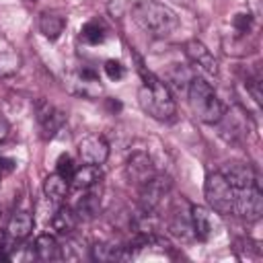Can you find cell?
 I'll use <instances>...</instances> for the list:
<instances>
[{"mask_svg": "<svg viewBox=\"0 0 263 263\" xmlns=\"http://www.w3.org/2000/svg\"><path fill=\"white\" fill-rule=\"evenodd\" d=\"M21 68V58L14 51H0V76H10L18 72Z\"/></svg>", "mask_w": 263, "mask_h": 263, "instance_id": "obj_24", "label": "cell"}, {"mask_svg": "<svg viewBox=\"0 0 263 263\" xmlns=\"http://www.w3.org/2000/svg\"><path fill=\"white\" fill-rule=\"evenodd\" d=\"M134 58H136V68H138V72H140V76L144 80V86L140 88V105H142V109L150 117H154L158 121L173 119V115L177 111V105H175V99H173L168 86L158 76H154L150 70H146V66H144V62H142V58L138 53H134Z\"/></svg>", "mask_w": 263, "mask_h": 263, "instance_id": "obj_1", "label": "cell"}, {"mask_svg": "<svg viewBox=\"0 0 263 263\" xmlns=\"http://www.w3.org/2000/svg\"><path fill=\"white\" fill-rule=\"evenodd\" d=\"M171 187H173V183H171L168 177L154 173L148 181H144L140 185V203H142V210L154 212L166 199V195L171 193Z\"/></svg>", "mask_w": 263, "mask_h": 263, "instance_id": "obj_6", "label": "cell"}, {"mask_svg": "<svg viewBox=\"0 0 263 263\" xmlns=\"http://www.w3.org/2000/svg\"><path fill=\"white\" fill-rule=\"evenodd\" d=\"M101 177H103V173H101V166H97V164H82L80 168H76L74 171V175H72V185L76 187V189H92L99 181H101Z\"/></svg>", "mask_w": 263, "mask_h": 263, "instance_id": "obj_16", "label": "cell"}, {"mask_svg": "<svg viewBox=\"0 0 263 263\" xmlns=\"http://www.w3.org/2000/svg\"><path fill=\"white\" fill-rule=\"evenodd\" d=\"M191 78H193V74H191L187 68H181V66H175V68L168 72V80L173 82V86H175L177 90H187Z\"/></svg>", "mask_w": 263, "mask_h": 263, "instance_id": "obj_25", "label": "cell"}, {"mask_svg": "<svg viewBox=\"0 0 263 263\" xmlns=\"http://www.w3.org/2000/svg\"><path fill=\"white\" fill-rule=\"evenodd\" d=\"M27 2H37V0H27Z\"/></svg>", "mask_w": 263, "mask_h": 263, "instance_id": "obj_33", "label": "cell"}, {"mask_svg": "<svg viewBox=\"0 0 263 263\" xmlns=\"http://www.w3.org/2000/svg\"><path fill=\"white\" fill-rule=\"evenodd\" d=\"M132 16H134V23L154 39H164L173 35V31L179 25L177 14L168 6L160 2H150V0H142L134 4Z\"/></svg>", "mask_w": 263, "mask_h": 263, "instance_id": "obj_2", "label": "cell"}, {"mask_svg": "<svg viewBox=\"0 0 263 263\" xmlns=\"http://www.w3.org/2000/svg\"><path fill=\"white\" fill-rule=\"evenodd\" d=\"M154 173H156V171H154V166H152V160H150L144 152H136V154L129 156V160H127V177H129L132 181H136V183L142 185V183L148 181Z\"/></svg>", "mask_w": 263, "mask_h": 263, "instance_id": "obj_13", "label": "cell"}, {"mask_svg": "<svg viewBox=\"0 0 263 263\" xmlns=\"http://www.w3.org/2000/svg\"><path fill=\"white\" fill-rule=\"evenodd\" d=\"M35 255L41 261H49V259H60V245L55 240L53 234H39L35 238Z\"/></svg>", "mask_w": 263, "mask_h": 263, "instance_id": "obj_20", "label": "cell"}, {"mask_svg": "<svg viewBox=\"0 0 263 263\" xmlns=\"http://www.w3.org/2000/svg\"><path fill=\"white\" fill-rule=\"evenodd\" d=\"M60 259H66V261H78V259H82L80 242L68 236L66 242L60 247Z\"/></svg>", "mask_w": 263, "mask_h": 263, "instance_id": "obj_26", "label": "cell"}, {"mask_svg": "<svg viewBox=\"0 0 263 263\" xmlns=\"http://www.w3.org/2000/svg\"><path fill=\"white\" fill-rule=\"evenodd\" d=\"M74 171H76V166H74V160L70 158V154H62L58 158V162H55V173L70 181L72 175H74Z\"/></svg>", "mask_w": 263, "mask_h": 263, "instance_id": "obj_27", "label": "cell"}, {"mask_svg": "<svg viewBox=\"0 0 263 263\" xmlns=\"http://www.w3.org/2000/svg\"><path fill=\"white\" fill-rule=\"evenodd\" d=\"M0 181H2V171H0Z\"/></svg>", "mask_w": 263, "mask_h": 263, "instance_id": "obj_32", "label": "cell"}, {"mask_svg": "<svg viewBox=\"0 0 263 263\" xmlns=\"http://www.w3.org/2000/svg\"><path fill=\"white\" fill-rule=\"evenodd\" d=\"M43 193H45V197L51 199V201H62V199L66 197V193H68V179H64V177L58 175V173L49 175V177L43 181Z\"/></svg>", "mask_w": 263, "mask_h": 263, "instance_id": "obj_21", "label": "cell"}, {"mask_svg": "<svg viewBox=\"0 0 263 263\" xmlns=\"http://www.w3.org/2000/svg\"><path fill=\"white\" fill-rule=\"evenodd\" d=\"M259 78H251L249 82H247V90L253 95V99H255V103L257 105H261V101H263V95H261V88H259Z\"/></svg>", "mask_w": 263, "mask_h": 263, "instance_id": "obj_30", "label": "cell"}, {"mask_svg": "<svg viewBox=\"0 0 263 263\" xmlns=\"http://www.w3.org/2000/svg\"><path fill=\"white\" fill-rule=\"evenodd\" d=\"M234 189V187H232ZM263 214V193L259 185H249L234 189V208L232 216H238L247 222H257Z\"/></svg>", "mask_w": 263, "mask_h": 263, "instance_id": "obj_5", "label": "cell"}, {"mask_svg": "<svg viewBox=\"0 0 263 263\" xmlns=\"http://www.w3.org/2000/svg\"><path fill=\"white\" fill-rule=\"evenodd\" d=\"M49 222H51V228L55 230V234L70 236L72 230H74L76 224H78V216H76V212H74L72 208L62 205V208H58V212L51 216Z\"/></svg>", "mask_w": 263, "mask_h": 263, "instance_id": "obj_15", "label": "cell"}, {"mask_svg": "<svg viewBox=\"0 0 263 263\" xmlns=\"http://www.w3.org/2000/svg\"><path fill=\"white\" fill-rule=\"evenodd\" d=\"M220 173L224 175V179L234 189H242V187H249V185H259L257 173L253 171L251 164H245V162H228L220 168Z\"/></svg>", "mask_w": 263, "mask_h": 263, "instance_id": "obj_10", "label": "cell"}, {"mask_svg": "<svg viewBox=\"0 0 263 263\" xmlns=\"http://www.w3.org/2000/svg\"><path fill=\"white\" fill-rule=\"evenodd\" d=\"M168 230H171L177 238H181V240L195 238V234H193V226H191L189 208H187V212H181V210H175V212H173L171 222H168Z\"/></svg>", "mask_w": 263, "mask_h": 263, "instance_id": "obj_17", "label": "cell"}, {"mask_svg": "<svg viewBox=\"0 0 263 263\" xmlns=\"http://www.w3.org/2000/svg\"><path fill=\"white\" fill-rule=\"evenodd\" d=\"M187 97H189V105L193 109V113L197 115L199 121L203 123H220L224 117V105L218 99L214 86L201 78V76H193L187 88Z\"/></svg>", "mask_w": 263, "mask_h": 263, "instance_id": "obj_3", "label": "cell"}, {"mask_svg": "<svg viewBox=\"0 0 263 263\" xmlns=\"http://www.w3.org/2000/svg\"><path fill=\"white\" fill-rule=\"evenodd\" d=\"M90 257L95 261H123L132 257V251H127V247H117V245H95L90 249Z\"/></svg>", "mask_w": 263, "mask_h": 263, "instance_id": "obj_18", "label": "cell"}, {"mask_svg": "<svg viewBox=\"0 0 263 263\" xmlns=\"http://www.w3.org/2000/svg\"><path fill=\"white\" fill-rule=\"evenodd\" d=\"M78 154L84 164H97L101 166L109 156V144L99 134H88L78 142Z\"/></svg>", "mask_w": 263, "mask_h": 263, "instance_id": "obj_7", "label": "cell"}, {"mask_svg": "<svg viewBox=\"0 0 263 263\" xmlns=\"http://www.w3.org/2000/svg\"><path fill=\"white\" fill-rule=\"evenodd\" d=\"M33 224H35V220H33V216L29 212H23V210L14 212L10 216V220H8V224H6V234L12 240H25L31 234Z\"/></svg>", "mask_w": 263, "mask_h": 263, "instance_id": "obj_14", "label": "cell"}, {"mask_svg": "<svg viewBox=\"0 0 263 263\" xmlns=\"http://www.w3.org/2000/svg\"><path fill=\"white\" fill-rule=\"evenodd\" d=\"M253 25V16L249 12H238L234 18H232V27L238 31V33H247Z\"/></svg>", "mask_w": 263, "mask_h": 263, "instance_id": "obj_29", "label": "cell"}, {"mask_svg": "<svg viewBox=\"0 0 263 263\" xmlns=\"http://www.w3.org/2000/svg\"><path fill=\"white\" fill-rule=\"evenodd\" d=\"M99 76L95 70L90 68H82L78 72H74L70 78H68V86L72 92L76 95H82V97H95L97 92H101V84H99Z\"/></svg>", "mask_w": 263, "mask_h": 263, "instance_id": "obj_11", "label": "cell"}, {"mask_svg": "<svg viewBox=\"0 0 263 263\" xmlns=\"http://www.w3.org/2000/svg\"><path fill=\"white\" fill-rule=\"evenodd\" d=\"M105 74L111 78V80H119L123 78L125 70H123V64L119 60H107L105 62Z\"/></svg>", "mask_w": 263, "mask_h": 263, "instance_id": "obj_28", "label": "cell"}, {"mask_svg": "<svg viewBox=\"0 0 263 263\" xmlns=\"http://www.w3.org/2000/svg\"><path fill=\"white\" fill-rule=\"evenodd\" d=\"M189 216H191V226H193V234L199 240H208L214 234V218L212 212L203 205H189Z\"/></svg>", "mask_w": 263, "mask_h": 263, "instance_id": "obj_12", "label": "cell"}, {"mask_svg": "<svg viewBox=\"0 0 263 263\" xmlns=\"http://www.w3.org/2000/svg\"><path fill=\"white\" fill-rule=\"evenodd\" d=\"M205 201L208 205L220 214V216H232V208H234V189L232 185L224 179V175L220 171H214L208 175L205 179Z\"/></svg>", "mask_w": 263, "mask_h": 263, "instance_id": "obj_4", "label": "cell"}, {"mask_svg": "<svg viewBox=\"0 0 263 263\" xmlns=\"http://www.w3.org/2000/svg\"><path fill=\"white\" fill-rule=\"evenodd\" d=\"M185 55L189 58V62L193 66L203 70L208 76H216L218 74V60L214 58V53L201 41H197V39L185 41Z\"/></svg>", "mask_w": 263, "mask_h": 263, "instance_id": "obj_8", "label": "cell"}, {"mask_svg": "<svg viewBox=\"0 0 263 263\" xmlns=\"http://www.w3.org/2000/svg\"><path fill=\"white\" fill-rule=\"evenodd\" d=\"M86 193L82 195V199L78 201V205H76V216L78 218H82V220H92L97 214H99V210H101V201H99V197H97V193H92L90 189H84Z\"/></svg>", "mask_w": 263, "mask_h": 263, "instance_id": "obj_22", "label": "cell"}, {"mask_svg": "<svg viewBox=\"0 0 263 263\" xmlns=\"http://www.w3.org/2000/svg\"><path fill=\"white\" fill-rule=\"evenodd\" d=\"M8 134H10V123L6 121V117H4V115H0V144L8 138Z\"/></svg>", "mask_w": 263, "mask_h": 263, "instance_id": "obj_31", "label": "cell"}, {"mask_svg": "<svg viewBox=\"0 0 263 263\" xmlns=\"http://www.w3.org/2000/svg\"><path fill=\"white\" fill-rule=\"evenodd\" d=\"M35 113H37V121L45 138H53L66 123V115L58 107L49 105L47 101H39Z\"/></svg>", "mask_w": 263, "mask_h": 263, "instance_id": "obj_9", "label": "cell"}, {"mask_svg": "<svg viewBox=\"0 0 263 263\" xmlns=\"http://www.w3.org/2000/svg\"><path fill=\"white\" fill-rule=\"evenodd\" d=\"M105 35H107V29L99 23V21H88L86 25H82L80 29V39L88 45H99L105 41Z\"/></svg>", "mask_w": 263, "mask_h": 263, "instance_id": "obj_23", "label": "cell"}, {"mask_svg": "<svg viewBox=\"0 0 263 263\" xmlns=\"http://www.w3.org/2000/svg\"><path fill=\"white\" fill-rule=\"evenodd\" d=\"M64 27H66V21L64 16L55 14V12H43L39 16V31L49 39V41H55L62 33H64Z\"/></svg>", "mask_w": 263, "mask_h": 263, "instance_id": "obj_19", "label": "cell"}]
</instances>
